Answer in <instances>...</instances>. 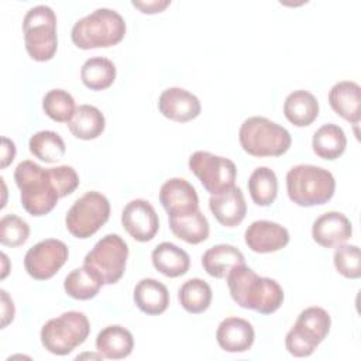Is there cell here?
Wrapping results in <instances>:
<instances>
[{"label":"cell","mask_w":361,"mask_h":361,"mask_svg":"<svg viewBox=\"0 0 361 361\" xmlns=\"http://www.w3.org/2000/svg\"><path fill=\"white\" fill-rule=\"evenodd\" d=\"M103 285L104 281L99 272L85 264L80 268L72 269L63 281L65 292L78 300H89L94 298Z\"/></svg>","instance_id":"obj_27"},{"label":"cell","mask_w":361,"mask_h":361,"mask_svg":"<svg viewBox=\"0 0 361 361\" xmlns=\"http://www.w3.org/2000/svg\"><path fill=\"white\" fill-rule=\"evenodd\" d=\"M189 169L210 195L230 189L237 178V168L231 159L209 151L193 152L189 158Z\"/></svg>","instance_id":"obj_11"},{"label":"cell","mask_w":361,"mask_h":361,"mask_svg":"<svg viewBox=\"0 0 361 361\" xmlns=\"http://www.w3.org/2000/svg\"><path fill=\"white\" fill-rule=\"evenodd\" d=\"M331 319L327 310L310 306L302 310L285 337V347L293 357H309L327 337Z\"/></svg>","instance_id":"obj_8"},{"label":"cell","mask_w":361,"mask_h":361,"mask_svg":"<svg viewBox=\"0 0 361 361\" xmlns=\"http://www.w3.org/2000/svg\"><path fill=\"white\" fill-rule=\"evenodd\" d=\"M336 190V180L330 171L310 164L292 166L286 173L289 199L302 207L327 203Z\"/></svg>","instance_id":"obj_4"},{"label":"cell","mask_w":361,"mask_h":361,"mask_svg":"<svg viewBox=\"0 0 361 361\" xmlns=\"http://www.w3.org/2000/svg\"><path fill=\"white\" fill-rule=\"evenodd\" d=\"M28 148L35 158L47 164L59 161L66 151V145L62 137L51 130H42L32 134L28 141Z\"/></svg>","instance_id":"obj_33"},{"label":"cell","mask_w":361,"mask_h":361,"mask_svg":"<svg viewBox=\"0 0 361 361\" xmlns=\"http://www.w3.org/2000/svg\"><path fill=\"white\" fill-rule=\"evenodd\" d=\"M212 298L213 292L210 285L200 278L188 279L178 290V300L180 306L193 314L206 312L212 303Z\"/></svg>","instance_id":"obj_31"},{"label":"cell","mask_w":361,"mask_h":361,"mask_svg":"<svg viewBox=\"0 0 361 361\" xmlns=\"http://www.w3.org/2000/svg\"><path fill=\"white\" fill-rule=\"evenodd\" d=\"M0 295H1V329L7 327L8 323L13 322L14 319V303L13 299L8 296V293L4 289H0Z\"/></svg>","instance_id":"obj_38"},{"label":"cell","mask_w":361,"mask_h":361,"mask_svg":"<svg viewBox=\"0 0 361 361\" xmlns=\"http://www.w3.org/2000/svg\"><path fill=\"white\" fill-rule=\"evenodd\" d=\"M121 224L124 230L140 243L152 240L159 230L158 214L154 206L144 199H134L124 206Z\"/></svg>","instance_id":"obj_13"},{"label":"cell","mask_w":361,"mask_h":361,"mask_svg":"<svg viewBox=\"0 0 361 361\" xmlns=\"http://www.w3.org/2000/svg\"><path fill=\"white\" fill-rule=\"evenodd\" d=\"M255 331L252 324L241 317H226L216 330V340L227 353H244L254 344Z\"/></svg>","instance_id":"obj_19"},{"label":"cell","mask_w":361,"mask_h":361,"mask_svg":"<svg viewBox=\"0 0 361 361\" xmlns=\"http://www.w3.org/2000/svg\"><path fill=\"white\" fill-rule=\"evenodd\" d=\"M329 104L344 120L357 124L361 118V87L353 80L337 82L329 92Z\"/></svg>","instance_id":"obj_20"},{"label":"cell","mask_w":361,"mask_h":361,"mask_svg":"<svg viewBox=\"0 0 361 361\" xmlns=\"http://www.w3.org/2000/svg\"><path fill=\"white\" fill-rule=\"evenodd\" d=\"M245 264L243 252L231 244H217L202 255L203 269L213 278L223 279L237 265Z\"/></svg>","instance_id":"obj_24"},{"label":"cell","mask_w":361,"mask_h":361,"mask_svg":"<svg viewBox=\"0 0 361 361\" xmlns=\"http://www.w3.org/2000/svg\"><path fill=\"white\" fill-rule=\"evenodd\" d=\"M244 241L251 251L268 254L286 247L289 243V233L283 226L275 221L257 220L247 227Z\"/></svg>","instance_id":"obj_14"},{"label":"cell","mask_w":361,"mask_h":361,"mask_svg":"<svg viewBox=\"0 0 361 361\" xmlns=\"http://www.w3.org/2000/svg\"><path fill=\"white\" fill-rule=\"evenodd\" d=\"M159 202L168 216L183 214L199 209L195 186L183 178H171L159 189Z\"/></svg>","instance_id":"obj_15"},{"label":"cell","mask_w":361,"mask_h":361,"mask_svg":"<svg viewBox=\"0 0 361 361\" xmlns=\"http://www.w3.org/2000/svg\"><path fill=\"white\" fill-rule=\"evenodd\" d=\"M233 300L244 309L261 314L276 312L283 302V289L271 278L259 276L245 264L234 267L226 276Z\"/></svg>","instance_id":"obj_1"},{"label":"cell","mask_w":361,"mask_h":361,"mask_svg":"<svg viewBox=\"0 0 361 361\" xmlns=\"http://www.w3.org/2000/svg\"><path fill=\"white\" fill-rule=\"evenodd\" d=\"M30 235V226L16 214H6L0 220V243L6 247H20Z\"/></svg>","instance_id":"obj_36"},{"label":"cell","mask_w":361,"mask_h":361,"mask_svg":"<svg viewBox=\"0 0 361 361\" xmlns=\"http://www.w3.org/2000/svg\"><path fill=\"white\" fill-rule=\"evenodd\" d=\"M209 209L224 227L238 226L247 214V203L243 190L235 185L217 195H210Z\"/></svg>","instance_id":"obj_18"},{"label":"cell","mask_w":361,"mask_h":361,"mask_svg":"<svg viewBox=\"0 0 361 361\" xmlns=\"http://www.w3.org/2000/svg\"><path fill=\"white\" fill-rule=\"evenodd\" d=\"M49 176L58 190L59 197H65L76 190L79 186V176L76 171L69 165H59L55 168H48Z\"/></svg>","instance_id":"obj_37"},{"label":"cell","mask_w":361,"mask_h":361,"mask_svg":"<svg viewBox=\"0 0 361 361\" xmlns=\"http://www.w3.org/2000/svg\"><path fill=\"white\" fill-rule=\"evenodd\" d=\"M106 118L103 113L92 104H80L76 107L68 128L73 137L79 140H94L104 131Z\"/></svg>","instance_id":"obj_28"},{"label":"cell","mask_w":361,"mask_h":361,"mask_svg":"<svg viewBox=\"0 0 361 361\" xmlns=\"http://www.w3.org/2000/svg\"><path fill=\"white\" fill-rule=\"evenodd\" d=\"M128 258V245L118 234H106L86 254L83 264L93 268L106 285L121 279Z\"/></svg>","instance_id":"obj_10"},{"label":"cell","mask_w":361,"mask_h":361,"mask_svg":"<svg viewBox=\"0 0 361 361\" xmlns=\"http://www.w3.org/2000/svg\"><path fill=\"white\" fill-rule=\"evenodd\" d=\"M238 141L243 149L252 157H279L292 144L289 131L267 117H248L238 130Z\"/></svg>","instance_id":"obj_5"},{"label":"cell","mask_w":361,"mask_h":361,"mask_svg":"<svg viewBox=\"0 0 361 361\" xmlns=\"http://www.w3.org/2000/svg\"><path fill=\"white\" fill-rule=\"evenodd\" d=\"M169 228L175 237L188 244H200L209 237L210 227L200 209L183 214L169 216Z\"/></svg>","instance_id":"obj_26"},{"label":"cell","mask_w":361,"mask_h":361,"mask_svg":"<svg viewBox=\"0 0 361 361\" xmlns=\"http://www.w3.org/2000/svg\"><path fill=\"white\" fill-rule=\"evenodd\" d=\"M126 35V21L116 10L96 8L79 18L71 31L72 42L80 49L109 48L117 45Z\"/></svg>","instance_id":"obj_3"},{"label":"cell","mask_w":361,"mask_h":361,"mask_svg":"<svg viewBox=\"0 0 361 361\" xmlns=\"http://www.w3.org/2000/svg\"><path fill=\"white\" fill-rule=\"evenodd\" d=\"M347 147V138L343 128L337 124L327 123L317 128L312 138L313 152L327 161H334L341 157Z\"/></svg>","instance_id":"obj_29"},{"label":"cell","mask_w":361,"mask_h":361,"mask_svg":"<svg viewBox=\"0 0 361 361\" xmlns=\"http://www.w3.org/2000/svg\"><path fill=\"white\" fill-rule=\"evenodd\" d=\"M16 157V144L7 138V137H1V169L7 168Z\"/></svg>","instance_id":"obj_40"},{"label":"cell","mask_w":361,"mask_h":361,"mask_svg":"<svg viewBox=\"0 0 361 361\" xmlns=\"http://www.w3.org/2000/svg\"><path fill=\"white\" fill-rule=\"evenodd\" d=\"M42 109L45 114L58 123H68L75 110V99L63 89H52L45 93L42 99Z\"/></svg>","instance_id":"obj_34"},{"label":"cell","mask_w":361,"mask_h":361,"mask_svg":"<svg viewBox=\"0 0 361 361\" xmlns=\"http://www.w3.org/2000/svg\"><path fill=\"white\" fill-rule=\"evenodd\" d=\"M14 180L20 189L21 206L31 216H45L56 206L59 195L48 169L25 159L14 169Z\"/></svg>","instance_id":"obj_2"},{"label":"cell","mask_w":361,"mask_h":361,"mask_svg":"<svg viewBox=\"0 0 361 361\" xmlns=\"http://www.w3.org/2000/svg\"><path fill=\"white\" fill-rule=\"evenodd\" d=\"M24 44L28 55L38 62L49 61L58 49L56 16L49 6L31 7L23 20Z\"/></svg>","instance_id":"obj_7"},{"label":"cell","mask_w":361,"mask_h":361,"mask_svg":"<svg viewBox=\"0 0 361 361\" xmlns=\"http://www.w3.org/2000/svg\"><path fill=\"white\" fill-rule=\"evenodd\" d=\"M134 338L130 330L120 324H110L102 329L96 337V350L103 358L121 360L131 354Z\"/></svg>","instance_id":"obj_21"},{"label":"cell","mask_w":361,"mask_h":361,"mask_svg":"<svg viewBox=\"0 0 361 361\" xmlns=\"http://www.w3.org/2000/svg\"><path fill=\"white\" fill-rule=\"evenodd\" d=\"M333 262L338 274L348 279H358L361 276V259L360 248L353 244L337 245Z\"/></svg>","instance_id":"obj_35"},{"label":"cell","mask_w":361,"mask_h":361,"mask_svg":"<svg viewBox=\"0 0 361 361\" xmlns=\"http://www.w3.org/2000/svg\"><path fill=\"white\" fill-rule=\"evenodd\" d=\"M133 299L137 307L149 316L161 314L169 306L166 286L154 278H142L134 288Z\"/></svg>","instance_id":"obj_22"},{"label":"cell","mask_w":361,"mask_h":361,"mask_svg":"<svg viewBox=\"0 0 361 361\" xmlns=\"http://www.w3.org/2000/svg\"><path fill=\"white\" fill-rule=\"evenodd\" d=\"M90 333V323L83 312L69 310L49 319L41 329L44 348L55 355H68L83 344Z\"/></svg>","instance_id":"obj_6"},{"label":"cell","mask_w":361,"mask_h":361,"mask_svg":"<svg viewBox=\"0 0 361 361\" xmlns=\"http://www.w3.org/2000/svg\"><path fill=\"white\" fill-rule=\"evenodd\" d=\"M248 192L257 206H269L278 195V179L268 166H258L248 178Z\"/></svg>","instance_id":"obj_32"},{"label":"cell","mask_w":361,"mask_h":361,"mask_svg":"<svg viewBox=\"0 0 361 361\" xmlns=\"http://www.w3.org/2000/svg\"><path fill=\"white\" fill-rule=\"evenodd\" d=\"M353 234L351 221L340 212H326L320 214L312 226L313 240L324 247L331 248L344 244Z\"/></svg>","instance_id":"obj_17"},{"label":"cell","mask_w":361,"mask_h":361,"mask_svg":"<svg viewBox=\"0 0 361 361\" xmlns=\"http://www.w3.org/2000/svg\"><path fill=\"white\" fill-rule=\"evenodd\" d=\"M110 217L109 199L96 190L76 199L65 217L68 231L76 238H89L100 230Z\"/></svg>","instance_id":"obj_9"},{"label":"cell","mask_w":361,"mask_h":361,"mask_svg":"<svg viewBox=\"0 0 361 361\" xmlns=\"http://www.w3.org/2000/svg\"><path fill=\"white\" fill-rule=\"evenodd\" d=\"M161 114L172 121L186 123L200 114L202 106L199 99L182 87H168L158 99Z\"/></svg>","instance_id":"obj_16"},{"label":"cell","mask_w":361,"mask_h":361,"mask_svg":"<svg viewBox=\"0 0 361 361\" xmlns=\"http://www.w3.org/2000/svg\"><path fill=\"white\" fill-rule=\"evenodd\" d=\"M116 65L104 56H92L80 68V79L90 90H104L116 79Z\"/></svg>","instance_id":"obj_30"},{"label":"cell","mask_w":361,"mask_h":361,"mask_svg":"<svg viewBox=\"0 0 361 361\" xmlns=\"http://www.w3.org/2000/svg\"><path fill=\"white\" fill-rule=\"evenodd\" d=\"M68 257L69 250L63 241L45 238L25 252L24 268L31 278L45 281L52 278L65 265Z\"/></svg>","instance_id":"obj_12"},{"label":"cell","mask_w":361,"mask_h":361,"mask_svg":"<svg viewBox=\"0 0 361 361\" xmlns=\"http://www.w3.org/2000/svg\"><path fill=\"white\" fill-rule=\"evenodd\" d=\"M131 4L137 8L141 10V13L144 14H155V13H161L164 11L171 1L169 0H152V1H131Z\"/></svg>","instance_id":"obj_39"},{"label":"cell","mask_w":361,"mask_h":361,"mask_svg":"<svg viewBox=\"0 0 361 361\" xmlns=\"http://www.w3.org/2000/svg\"><path fill=\"white\" fill-rule=\"evenodd\" d=\"M283 114L296 127L310 126L319 116V102L307 90H293L283 102Z\"/></svg>","instance_id":"obj_25"},{"label":"cell","mask_w":361,"mask_h":361,"mask_svg":"<svg viewBox=\"0 0 361 361\" xmlns=\"http://www.w3.org/2000/svg\"><path fill=\"white\" fill-rule=\"evenodd\" d=\"M1 258H3V272H1V279H4L6 276H7V274H8V268H7V255L4 254V252H1Z\"/></svg>","instance_id":"obj_41"},{"label":"cell","mask_w":361,"mask_h":361,"mask_svg":"<svg viewBox=\"0 0 361 361\" xmlns=\"http://www.w3.org/2000/svg\"><path fill=\"white\" fill-rule=\"evenodd\" d=\"M154 268L168 278H178L188 272L190 267L189 254L173 243L158 244L151 254Z\"/></svg>","instance_id":"obj_23"}]
</instances>
